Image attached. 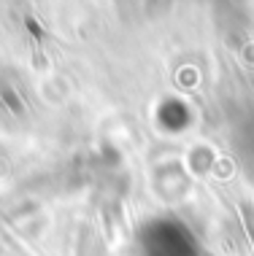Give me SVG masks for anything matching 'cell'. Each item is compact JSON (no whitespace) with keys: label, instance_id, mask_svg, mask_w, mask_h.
<instances>
[{"label":"cell","instance_id":"obj_1","mask_svg":"<svg viewBox=\"0 0 254 256\" xmlns=\"http://www.w3.org/2000/svg\"><path fill=\"white\" fill-rule=\"evenodd\" d=\"M243 216H246V226H249V238H251V243H254V210L249 205L243 208Z\"/></svg>","mask_w":254,"mask_h":256}]
</instances>
